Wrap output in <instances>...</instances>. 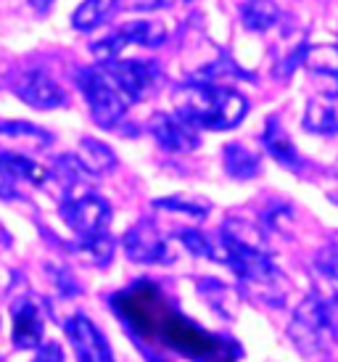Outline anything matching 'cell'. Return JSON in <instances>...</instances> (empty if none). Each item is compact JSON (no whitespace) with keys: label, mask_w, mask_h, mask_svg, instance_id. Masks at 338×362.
<instances>
[{"label":"cell","mask_w":338,"mask_h":362,"mask_svg":"<svg viewBox=\"0 0 338 362\" xmlns=\"http://www.w3.org/2000/svg\"><path fill=\"white\" fill-rule=\"evenodd\" d=\"M175 114L196 130H233L249 114L246 95L211 82H188L172 95Z\"/></svg>","instance_id":"1"},{"label":"cell","mask_w":338,"mask_h":362,"mask_svg":"<svg viewBox=\"0 0 338 362\" xmlns=\"http://www.w3.org/2000/svg\"><path fill=\"white\" fill-rule=\"evenodd\" d=\"M289 339L307 357L325 352L328 344H338V299H322L320 293H309L293 312Z\"/></svg>","instance_id":"2"},{"label":"cell","mask_w":338,"mask_h":362,"mask_svg":"<svg viewBox=\"0 0 338 362\" xmlns=\"http://www.w3.org/2000/svg\"><path fill=\"white\" fill-rule=\"evenodd\" d=\"M77 85H80L82 95L88 101L93 122L98 127H103V130L117 127L120 119L127 114L129 106H132L129 95L122 90L120 85H117V80L100 64L98 66H85V69L77 71Z\"/></svg>","instance_id":"3"},{"label":"cell","mask_w":338,"mask_h":362,"mask_svg":"<svg viewBox=\"0 0 338 362\" xmlns=\"http://www.w3.org/2000/svg\"><path fill=\"white\" fill-rule=\"evenodd\" d=\"M61 217L74 230L77 241L98 238V235L109 233L111 204L93 191V193H85V196L66 199V202L61 204Z\"/></svg>","instance_id":"4"},{"label":"cell","mask_w":338,"mask_h":362,"mask_svg":"<svg viewBox=\"0 0 338 362\" xmlns=\"http://www.w3.org/2000/svg\"><path fill=\"white\" fill-rule=\"evenodd\" d=\"M100 66L117 80V85L127 93L132 103L140 101L143 95H148L161 77V69L156 61L117 59V61H109V64H100Z\"/></svg>","instance_id":"5"},{"label":"cell","mask_w":338,"mask_h":362,"mask_svg":"<svg viewBox=\"0 0 338 362\" xmlns=\"http://www.w3.org/2000/svg\"><path fill=\"white\" fill-rule=\"evenodd\" d=\"M64 331L77 354V362H114L106 336L98 331V325L88 315H71L64 322Z\"/></svg>","instance_id":"6"},{"label":"cell","mask_w":338,"mask_h":362,"mask_svg":"<svg viewBox=\"0 0 338 362\" xmlns=\"http://www.w3.org/2000/svg\"><path fill=\"white\" fill-rule=\"evenodd\" d=\"M124 254L138 264H169L172 254H169L167 238L159 233L153 222L143 220L135 228L124 233Z\"/></svg>","instance_id":"7"},{"label":"cell","mask_w":338,"mask_h":362,"mask_svg":"<svg viewBox=\"0 0 338 362\" xmlns=\"http://www.w3.org/2000/svg\"><path fill=\"white\" fill-rule=\"evenodd\" d=\"M148 132L153 141L159 143L169 153H190L199 148V130L190 127L185 119H180L177 114L159 111L148 119Z\"/></svg>","instance_id":"8"},{"label":"cell","mask_w":338,"mask_h":362,"mask_svg":"<svg viewBox=\"0 0 338 362\" xmlns=\"http://www.w3.org/2000/svg\"><path fill=\"white\" fill-rule=\"evenodd\" d=\"M13 93L35 109H59L66 103V93L42 69H27L13 80Z\"/></svg>","instance_id":"9"},{"label":"cell","mask_w":338,"mask_h":362,"mask_svg":"<svg viewBox=\"0 0 338 362\" xmlns=\"http://www.w3.org/2000/svg\"><path fill=\"white\" fill-rule=\"evenodd\" d=\"M301 69L315 80L320 98L338 101V45H309Z\"/></svg>","instance_id":"10"},{"label":"cell","mask_w":338,"mask_h":362,"mask_svg":"<svg viewBox=\"0 0 338 362\" xmlns=\"http://www.w3.org/2000/svg\"><path fill=\"white\" fill-rule=\"evenodd\" d=\"M42 333H45V322H42L40 307L32 299L16 304L13 307V346L16 349H40Z\"/></svg>","instance_id":"11"},{"label":"cell","mask_w":338,"mask_h":362,"mask_svg":"<svg viewBox=\"0 0 338 362\" xmlns=\"http://www.w3.org/2000/svg\"><path fill=\"white\" fill-rule=\"evenodd\" d=\"M0 141L8 146L6 151L30 153L48 148L53 143V135L37 127V124H32V122H3L0 124Z\"/></svg>","instance_id":"12"},{"label":"cell","mask_w":338,"mask_h":362,"mask_svg":"<svg viewBox=\"0 0 338 362\" xmlns=\"http://www.w3.org/2000/svg\"><path fill=\"white\" fill-rule=\"evenodd\" d=\"M56 180L61 182L64 188V202L66 199H74V196H85V193H93L90 182H93V172L82 164V159L77 153H64L53 161V172H50Z\"/></svg>","instance_id":"13"},{"label":"cell","mask_w":338,"mask_h":362,"mask_svg":"<svg viewBox=\"0 0 338 362\" xmlns=\"http://www.w3.org/2000/svg\"><path fill=\"white\" fill-rule=\"evenodd\" d=\"M262 143H264V148L272 159L283 164L286 170H293L298 172L304 167V159H301V153L298 148L293 146V141L289 138V132L280 127V119L278 117H269L267 124H264V132H262Z\"/></svg>","instance_id":"14"},{"label":"cell","mask_w":338,"mask_h":362,"mask_svg":"<svg viewBox=\"0 0 338 362\" xmlns=\"http://www.w3.org/2000/svg\"><path fill=\"white\" fill-rule=\"evenodd\" d=\"M117 42L122 45V51L127 45H143V48H159L161 42L167 40V30L159 21H127L120 30L114 32Z\"/></svg>","instance_id":"15"},{"label":"cell","mask_w":338,"mask_h":362,"mask_svg":"<svg viewBox=\"0 0 338 362\" xmlns=\"http://www.w3.org/2000/svg\"><path fill=\"white\" fill-rule=\"evenodd\" d=\"M304 130L315 132V135H336L338 132V101L330 98H309L307 109H304Z\"/></svg>","instance_id":"16"},{"label":"cell","mask_w":338,"mask_h":362,"mask_svg":"<svg viewBox=\"0 0 338 362\" xmlns=\"http://www.w3.org/2000/svg\"><path fill=\"white\" fill-rule=\"evenodd\" d=\"M222 161H225L228 175L235 177V180H251L262 170V156L257 151L246 148L243 143H228L225 151H222Z\"/></svg>","instance_id":"17"},{"label":"cell","mask_w":338,"mask_h":362,"mask_svg":"<svg viewBox=\"0 0 338 362\" xmlns=\"http://www.w3.org/2000/svg\"><path fill=\"white\" fill-rule=\"evenodd\" d=\"M283 19V11L275 0H246L240 3V21L249 32H267Z\"/></svg>","instance_id":"18"},{"label":"cell","mask_w":338,"mask_h":362,"mask_svg":"<svg viewBox=\"0 0 338 362\" xmlns=\"http://www.w3.org/2000/svg\"><path fill=\"white\" fill-rule=\"evenodd\" d=\"M0 167L8 172L13 180L32 182V185H45L50 177L48 170H42L37 161H32L27 153H13V151H0Z\"/></svg>","instance_id":"19"},{"label":"cell","mask_w":338,"mask_h":362,"mask_svg":"<svg viewBox=\"0 0 338 362\" xmlns=\"http://www.w3.org/2000/svg\"><path fill=\"white\" fill-rule=\"evenodd\" d=\"M117 8H120V0H85L71 13V27L80 32L95 30L103 21H109Z\"/></svg>","instance_id":"20"},{"label":"cell","mask_w":338,"mask_h":362,"mask_svg":"<svg viewBox=\"0 0 338 362\" xmlns=\"http://www.w3.org/2000/svg\"><path fill=\"white\" fill-rule=\"evenodd\" d=\"M77 156H80L82 164H85L95 177H98V175H106L109 170L117 167V156H114V151H111L106 143L95 141V138H82L80 153H77Z\"/></svg>","instance_id":"21"},{"label":"cell","mask_w":338,"mask_h":362,"mask_svg":"<svg viewBox=\"0 0 338 362\" xmlns=\"http://www.w3.org/2000/svg\"><path fill=\"white\" fill-rule=\"evenodd\" d=\"M77 252L85 257L88 262L93 264H109L111 262V254H114V241H111V235H98V238H88V241H77Z\"/></svg>","instance_id":"22"},{"label":"cell","mask_w":338,"mask_h":362,"mask_svg":"<svg viewBox=\"0 0 338 362\" xmlns=\"http://www.w3.org/2000/svg\"><path fill=\"white\" fill-rule=\"evenodd\" d=\"M156 206L169 211H182V214H190L196 220H204L209 214V204L206 202H196V199H182V196H172V199H159Z\"/></svg>","instance_id":"23"},{"label":"cell","mask_w":338,"mask_h":362,"mask_svg":"<svg viewBox=\"0 0 338 362\" xmlns=\"http://www.w3.org/2000/svg\"><path fill=\"white\" fill-rule=\"evenodd\" d=\"M320 267L325 270V275H328V278L338 281V241L322 252V257H320Z\"/></svg>","instance_id":"24"},{"label":"cell","mask_w":338,"mask_h":362,"mask_svg":"<svg viewBox=\"0 0 338 362\" xmlns=\"http://www.w3.org/2000/svg\"><path fill=\"white\" fill-rule=\"evenodd\" d=\"M32 362H64V352L59 344H42L37 349V357Z\"/></svg>","instance_id":"25"},{"label":"cell","mask_w":338,"mask_h":362,"mask_svg":"<svg viewBox=\"0 0 338 362\" xmlns=\"http://www.w3.org/2000/svg\"><path fill=\"white\" fill-rule=\"evenodd\" d=\"M16 196H19V191H16V180L0 167V199L11 202V199H16Z\"/></svg>","instance_id":"26"},{"label":"cell","mask_w":338,"mask_h":362,"mask_svg":"<svg viewBox=\"0 0 338 362\" xmlns=\"http://www.w3.org/2000/svg\"><path fill=\"white\" fill-rule=\"evenodd\" d=\"M30 6L37 11V13H48L50 6H53V0H30Z\"/></svg>","instance_id":"27"},{"label":"cell","mask_w":338,"mask_h":362,"mask_svg":"<svg viewBox=\"0 0 338 362\" xmlns=\"http://www.w3.org/2000/svg\"><path fill=\"white\" fill-rule=\"evenodd\" d=\"M6 241H8V233H6V228L0 225V243H6Z\"/></svg>","instance_id":"28"}]
</instances>
